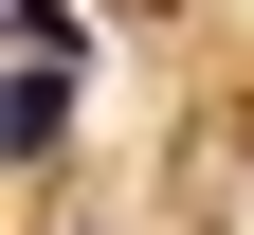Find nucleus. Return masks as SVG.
Here are the masks:
<instances>
[{
	"instance_id": "f257e3e1",
	"label": "nucleus",
	"mask_w": 254,
	"mask_h": 235,
	"mask_svg": "<svg viewBox=\"0 0 254 235\" xmlns=\"http://www.w3.org/2000/svg\"><path fill=\"white\" fill-rule=\"evenodd\" d=\"M73 145V73H55V54H18V163H55Z\"/></svg>"
}]
</instances>
